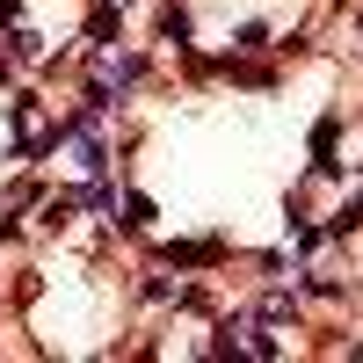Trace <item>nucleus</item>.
<instances>
[{
	"label": "nucleus",
	"instance_id": "obj_4",
	"mask_svg": "<svg viewBox=\"0 0 363 363\" xmlns=\"http://www.w3.org/2000/svg\"><path fill=\"white\" fill-rule=\"evenodd\" d=\"M167 262H182V269H203V262H218V240H203V247H167Z\"/></svg>",
	"mask_w": 363,
	"mask_h": 363
},
{
	"label": "nucleus",
	"instance_id": "obj_5",
	"mask_svg": "<svg viewBox=\"0 0 363 363\" xmlns=\"http://www.w3.org/2000/svg\"><path fill=\"white\" fill-rule=\"evenodd\" d=\"M87 37L109 44V37H116V15H109V8H95V15H87Z\"/></svg>",
	"mask_w": 363,
	"mask_h": 363
},
{
	"label": "nucleus",
	"instance_id": "obj_8",
	"mask_svg": "<svg viewBox=\"0 0 363 363\" xmlns=\"http://www.w3.org/2000/svg\"><path fill=\"white\" fill-rule=\"evenodd\" d=\"M8 51H15V58H37L44 44H37V37H29V29H8Z\"/></svg>",
	"mask_w": 363,
	"mask_h": 363
},
{
	"label": "nucleus",
	"instance_id": "obj_10",
	"mask_svg": "<svg viewBox=\"0 0 363 363\" xmlns=\"http://www.w3.org/2000/svg\"><path fill=\"white\" fill-rule=\"evenodd\" d=\"M116 8H124V0H116Z\"/></svg>",
	"mask_w": 363,
	"mask_h": 363
},
{
	"label": "nucleus",
	"instance_id": "obj_2",
	"mask_svg": "<svg viewBox=\"0 0 363 363\" xmlns=\"http://www.w3.org/2000/svg\"><path fill=\"white\" fill-rule=\"evenodd\" d=\"M160 37L182 51V44H189V8H174V0H167V8H160Z\"/></svg>",
	"mask_w": 363,
	"mask_h": 363
},
{
	"label": "nucleus",
	"instance_id": "obj_7",
	"mask_svg": "<svg viewBox=\"0 0 363 363\" xmlns=\"http://www.w3.org/2000/svg\"><path fill=\"white\" fill-rule=\"evenodd\" d=\"M124 225H153V203H145V196H124Z\"/></svg>",
	"mask_w": 363,
	"mask_h": 363
},
{
	"label": "nucleus",
	"instance_id": "obj_1",
	"mask_svg": "<svg viewBox=\"0 0 363 363\" xmlns=\"http://www.w3.org/2000/svg\"><path fill=\"white\" fill-rule=\"evenodd\" d=\"M356 225H363V196H349V203H342V211H335V218H327L320 233H327V240H349Z\"/></svg>",
	"mask_w": 363,
	"mask_h": 363
},
{
	"label": "nucleus",
	"instance_id": "obj_9",
	"mask_svg": "<svg viewBox=\"0 0 363 363\" xmlns=\"http://www.w3.org/2000/svg\"><path fill=\"white\" fill-rule=\"evenodd\" d=\"M15 8H22V0H0V22H15Z\"/></svg>",
	"mask_w": 363,
	"mask_h": 363
},
{
	"label": "nucleus",
	"instance_id": "obj_3",
	"mask_svg": "<svg viewBox=\"0 0 363 363\" xmlns=\"http://www.w3.org/2000/svg\"><path fill=\"white\" fill-rule=\"evenodd\" d=\"M102 80H116V87L145 80V58H102Z\"/></svg>",
	"mask_w": 363,
	"mask_h": 363
},
{
	"label": "nucleus",
	"instance_id": "obj_6",
	"mask_svg": "<svg viewBox=\"0 0 363 363\" xmlns=\"http://www.w3.org/2000/svg\"><path fill=\"white\" fill-rule=\"evenodd\" d=\"M233 51H269V29H262V22H247V29L233 37Z\"/></svg>",
	"mask_w": 363,
	"mask_h": 363
}]
</instances>
